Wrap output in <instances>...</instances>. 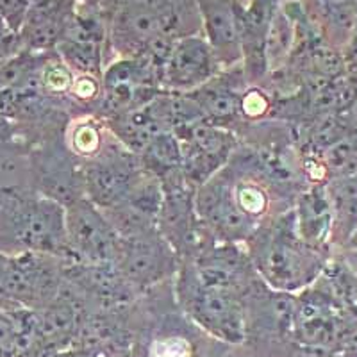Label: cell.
<instances>
[{
	"label": "cell",
	"mask_w": 357,
	"mask_h": 357,
	"mask_svg": "<svg viewBox=\"0 0 357 357\" xmlns=\"http://www.w3.org/2000/svg\"><path fill=\"white\" fill-rule=\"evenodd\" d=\"M70 241L86 264H114L118 261L120 236L113 223L107 222L100 207L91 200H75L70 211L68 222Z\"/></svg>",
	"instance_id": "6da1fadb"
},
{
	"label": "cell",
	"mask_w": 357,
	"mask_h": 357,
	"mask_svg": "<svg viewBox=\"0 0 357 357\" xmlns=\"http://www.w3.org/2000/svg\"><path fill=\"white\" fill-rule=\"evenodd\" d=\"M232 291H220L197 286L188 301V311L197 324L215 337L229 343L245 340V318Z\"/></svg>",
	"instance_id": "7a4b0ae2"
},
{
	"label": "cell",
	"mask_w": 357,
	"mask_h": 357,
	"mask_svg": "<svg viewBox=\"0 0 357 357\" xmlns=\"http://www.w3.org/2000/svg\"><path fill=\"white\" fill-rule=\"evenodd\" d=\"M216 59L209 41L199 36L175 40L174 50L168 59L161 81L172 89L184 91L195 89L211 81L216 73Z\"/></svg>",
	"instance_id": "3957f363"
},
{
	"label": "cell",
	"mask_w": 357,
	"mask_h": 357,
	"mask_svg": "<svg viewBox=\"0 0 357 357\" xmlns=\"http://www.w3.org/2000/svg\"><path fill=\"white\" fill-rule=\"evenodd\" d=\"M138 174L126 154L97 159L86 168V190L89 200L102 209H113L127 199Z\"/></svg>",
	"instance_id": "277c9868"
},
{
	"label": "cell",
	"mask_w": 357,
	"mask_h": 357,
	"mask_svg": "<svg viewBox=\"0 0 357 357\" xmlns=\"http://www.w3.org/2000/svg\"><path fill=\"white\" fill-rule=\"evenodd\" d=\"M116 263L120 264V272L126 279L138 284H149L161 279L165 273V268L168 266V252L151 231L136 232L120 236Z\"/></svg>",
	"instance_id": "5b68a950"
},
{
	"label": "cell",
	"mask_w": 357,
	"mask_h": 357,
	"mask_svg": "<svg viewBox=\"0 0 357 357\" xmlns=\"http://www.w3.org/2000/svg\"><path fill=\"white\" fill-rule=\"evenodd\" d=\"M209 45L218 63H234L241 54V18L232 0H199Z\"/></svg>",
	"instance_id": "8992f818"
},
{
	"label": "cell",
	"mask_w": 357,
	"mask_h": 357,
	"mask_svg": "<svg viewBox=\"0 0 357 357\" xmlns=\"http://www.w3.org/2000/svg\"><path fill=\"white\" fill-rule=\"evenodd\" d=\"M161 34L165 33L154 9L126 4L114 17V38L123 52L134 50L143 56L152 41Z\"/></svg>",
	"instance_id": "52a82bcc"
},
{
	"label": "cell",
	"mask_w": 357,
	"mask_h": 357,
	"mask_svg": "<svg viewBox=\"0 0 357 357\" xmlns=\"http://www.w3.org/2000/svg\"><path fill=\"white\" fill-rule=\"evenodd\" d=\"M259 266L266 279L284 293L295 289L304 277V256L288 236H275L264 247Z\"/></svg>",
	"instance_id": "ba28073f"
},
{
	"label": "cell",
	"mask_w": 357,
	"mask_h": 357,
	"mask_svg": "<svg viewBox=\"0 0 357 357\" xmlns=\"http://www.w3.org/2000/svg\"><path fill=\"white\" fill-rule=\"evenodd\" d=\"M329 204L318 193H307L301 200V232L305 240H320L329 227Z\"/></svg>",
	"instance_id": "9c48e42d"
},
{
	"label": "cell",
	"mask_w": 357,
	"mask_h": 357,
	"mask_svg": "<svg viewBox=\"0 0 357 357\" xmlns=\"http://www.w3.org/2000/svg\"><path fill=\"white\" fill-rule=\"evenodd\" d=\"M199 106L202 107L206 120L222 122L227 118H234L241 107L240 97L229 88H206L202 95L195 97Z\"/></svg>",
	"instance_id": "30bf717a"
},
{
	"label": "cell",
	"mask_w": 357,
	"mask_h": 357,
	"mask_svg": "<svg viewBox=\"0 0 357 357\" xmlns=\"http://www.w3.org/2000/svg\"><path fill=\"white\" fill-rule=\"evenodd\" d=\"M143 154L146 161H151V165H154L161 174L175 172L178 167H183L184 162L183 149L178 145L177 136L170 132L159 134Z\"/></svg>",
	"instance_id": "8fae6325"
},
{
	"label": "cell",
	"mask_w": 357,
	"mask_h": 357,
	"mask_svg": "<svg viewBox=\"0 0 357 357\" xmlns=\"http://www.w3.org/2000/svg\"><path fill=\"white\" fill-rule=\"evenodd\" d=\"M66 61L79 72L93 75L100 70V43H82V41L63 40L59 45Z\"/></svg>",
	"instance_id": "7c38bea8"
},
{
	"label": "cell",
	"mask_w": 357,
	"mask_h": 357,
	"mask_svg": "<svg viewBox=\"0 0 357 357\" xmlns=\"http://www.w3.org/2000/svg\"><path fill=\"white\" fill-rule=\"evenodd\" d=\"M345 122H341L340 118L333 116V114H327V116L314 127L311 139L314 145L329 149V146L336 145L337 142H341V139L345 138Z\"/></svg>",
	"instance_id": "4fadbf2b"
},
{
	"label": "cell",
	"mask_w": 357,
	"mask_h": 357,
	"mask_svg": "<svg viewBox=\"0 0 357 357\" xmlns=\"http://www.w3.org/2000/svg\"><path fill=\"white\" fill-rule=\"evenodd\" d=\"M327 159L331 167L336 170H352L354 167H357V143L343 138L336 145L329 146Z\"/></svg>",
	"instance_id": "5bb4252c"
},
{
	"label": "cell",
	"mask_w": 357,
	"mask_h": 357,
	"mask_svg": "<svg viewBox=\"0 0 357 357\" xmlns=\"http://www.w3.org/2000/svg\"><path fill=\"white\" fill-rule=\"evenodd\" d=\"M312 65L317 68V72L320 73L321 77H333L341 72V61L340 57L336 56V52H333L331 49H314L311 54Z\"/></svg>",
	"instance_id": "9a60e30c"
},
{
	"label": "cell",
	"mask_w": 357,
	"mask_h": 357,
	"mask_svg": "<svg viewBox=\"0 0 357 357\" xmlns=\"http://www.w3.org/2000/svg\"><path fill=\"white\" fill-rule=\"evenodd\" d=\"M73 146L79 154L93 155L100 146V138L93 126H81L73 134Z\"/></svg>",
	"instance_id": "2e32d148"
},
{
	"label": "cell",
	"mask_w": 357,
	"mask_h": 357,
	"mask_svg": "<svg viewBox=\"0 0 357 357\" xmlns=\"http://www.w3.org/2000/svg\"><path fill=\"white\" fill-rule=\"evenodd\" d=\"M236 204L247 213L248 216L250 215H257L264 209V195L261 193L259 190L256 188H250V186H243L238 190V197H236Z\"/></svg>",
	"instance_id": "e0dca14e"
},
{
	"label": "cell",
	"mask_w": 357,
	"mask_h": 357,
	"mask_svg": "<svg viewBox=\"0 0 357 357\" xmlns=\"http://www.w3.org/2000/svg\"><path fill=\"white\" fill-rule=\"evenodd\" d=\"M45 88L50 91H65L72 84V77H70L68 70L61 65H54L50 68L45 70L43 75Z\"/></svg>",
	"instance_id": "ac0fdd59"
},
{
	"label": "cell",
	"mask_w": 357,
	"mask_h": 357,
	"mask_svg": "<svg viewBox=\"0 0 357 357\" xmlns=\"http://www.w3.org/2000/svg\"><path fill=\"white\" fill-rule=\"evenodd\" d=\"M73 93L79 98H93L98 93V84L91 75H84L73 82Z\"/></svg>",
	"instance_id": "d6986e66"
},
{
	"label": "cell",
	"mask_w": 357,
	"mask_h": 357,
	"mask_svg": "<svg viewBox=\"0 0 357 357\" xmlns=\"http://www.w3.org/2000/svg\"><path fill=\"white\" fill-rule=\"evenodd\" d=\"M27 11V0H0V15L8 17L9 20H20Z\"/></svg>",
	"instance_id": "ffe728a7"
},
{
	"label": "cell",
	"mask_w": 357,
	"mask_h": 357,
	"mask_svg": "<svg viewBox=\"0 0 357 357\" xmlns=\"http://www.w3.org/2000/svg\"><path fill=\"white\" fill-rule=\"evenodd\" d=\"M241 107H243L245 113H248L250 116H257V114H261L266 109V100H264V97L259 91H252V93H248L247 97H245Z\"/></svg>",
	"instance_id": "44dd1931"
},
{
	"label": "cell",
	"mask_w": 357,
	"mask_h": 357,
	"mask_svg": "<svg viewBox=\"0 0 357 357\" xmlns=\"http://www.w3.org/2000/svg\"><path fill=\"white\" fill-rule=\"evenodd\" d=\"M168 0H126V4L130 6H142V8H149V9H154L158 11L161 6L167 4Z\"/></svg>",
	"instance_id": "7402d4cb"
},
{
	"label": "cell",
	"mask_w": 357,
	"mask_h": 357,
	"mask_svg": "<svg viewBox=\"0 0 357 357\" xmlns=\"http://www.w3.org/2000/svg\"><path fill=\"white\" fill-rule=\"evenodd\" d=\"M6 273H8V268H0V295H8L6 293Z\"/></svg>",
	"instance_id": "603a6c76"
},
{
	"label": "cell",
	"mask_w": 357,
	"mask_h": 357,
	"mask_svg": "<svg viewBox=\"0 0 357 357\" xmlns=\"http://www.w3.org/2000/svg\"><path fill=\"white\" fill-rule=\"evenodd\" d=\"M54 357H82V352H77V350H61Z\"/></svg>",
	"instance_id": "cb8c5ba5"
},
{
	"label": "cell",
	"mask_w": 357,
	"mask_h": 357,
	"mask_svg": "<svg viewBox=\"0 0 357 357\" xmlns=\"http://www.w3.org/2000/svg\"><path fill=\"white\" fill-rule=\"evenodd\" d=\"M349 109H350V118H352L354 123L357 126V97L354 98V102L349 106Z\"/></svg>",
	"instance_id": "d4e9b609"
},
{
	"label": "cell",
	"mask_w": 357,
	"mask_h": 357,
	"mask_svg": "<svg viewBox=\"0 0 357 357\" xmlns=\"http://www.w3.org/2000/svg\"><path fill=\"white\" fill-rule=\"evenodd\" d=\"M334 2H347V0H334Z\"/></svg>",
	"instance_id": "484cf974"
},
{
	"label": "cell",
	"mask_w": 357,
	"mask_h": 357,
	"mask_svg": "<svg viewBox=\"0 0 357 357\" xmlns=\"http://www.w3.org/2000/svg\"><path fill=\"white\" fill-rule=\"evenodd\" d=\"M0 33H2V27H0Z\"/></svg>",
	"instance_id": "4316f807"
}]
</instances>
